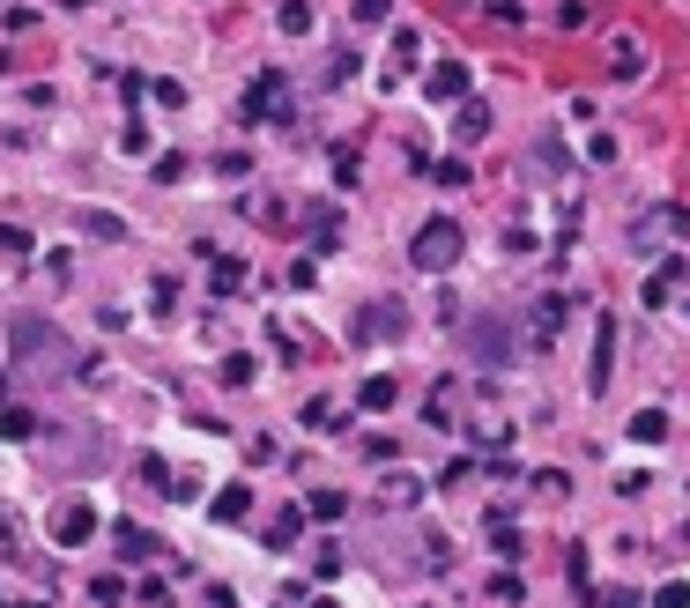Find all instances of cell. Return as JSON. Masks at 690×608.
<instances>
[{"label":"cell","instance_id":"cell-32","mask_svg":"<svg viewBox=\"0 0 690 608\" xmlns=\"http://www.w3.org/2000/svg\"><path fill=\"white\" fill-rule=\"evenodd\" d=\"M312 608H334V601H312Z\"/></svg>","mask_w":690,"mask_h":608},{"label":"cell","instance_id":"cell-4","mask_svg":"<svg viewBox=\"0 0 690 608\" xmlns=\"http://www.w3.org/2000/svg\"><path fill=\"white\" fill-rule=\"evenodd\" d=\"M246 120H290V82H282L275 68L246 90Z\"/></svg>","mask_w":690,"mask_h":608},{"label":"cell","instance_id":"cell-9","mask_svg":"<svg viewBox=\"0 0 690 608\" xmlns=\"http://www.w3.org/2000/svg\"><path fill=\"white\" fill-rule=\"evenodd\" d=\"M491 134V104L483 97H461V112H453V142L468 148V142H483Z\"/></svg>","mask_w":690,"mask_h":608},{"label":"cell","instance_id":"cell-11","mask_svg":"<svg viewBox=\"0 0 690 608\" xmlns=\"http://www.w3.org/2000/svg\"><path fill=\"white\" fill-rule=\"evenodd\" d=\"M297 535H305V512H297V505H290V512H275V519H268V549H290Z\"/></svg>","mask_w":690,"mask_h":608},{"label":"cell","instance_id":"cell-29","mask_svg":"<svg viewBox=\"0 0 690 608\" xmlns=\"http://www.w3.org/2000/svg\"><path fill=\"white\" fill-rule=\"evenodd\" d=\"M491 594H497V601H519L527 586H519V571H497V579H491Z\"/></svg>","mask_w":690,"mask_h":608},{"label":"cell","instance_id":"cell-19","mask_svg":"<svg viewBox=\"0 0 690 608\" xmlns=\"http://www.w3.org/2000/svg\"><path fill=\"white\" fill-rule=\"evenodd\" d=\"M379 497H387V505H416L423 483H416V475H387V483H379Z\"/></svg>","mask_w":690,"mask_h":608},{"label":"cell","instance_id":"cell-14","mask_svg":"<svg viewBox=\"0 0 690 608\" xmlns=\"http://www.w3.org/2000/svg\"><path fill=\"white\" fill-rule=\"evenodd\" d=\"M112 542H120V557H156V542H148L134 519H120V527H112Z\"/></svg>","mask_w":690,"mask_h":608},{"label":"cell","instance_id":"cell-18","mask_svg":"<svg viewBox=\"0 0 690 608\" xmlns=\"http://www.w3.org/2000/svg\"><path fill=\"white\" fill-rule=\"evenodd\" d=\"M246 505H253V490H246V483H230V490L216 497V519L230 527V519H246Z\"/></svg>","mask_w":690,"mask_h":608},{"label":"cell","instance_id":"cell-23","mask_svg":"<svg viewBox=\"0 0 690 608\" xmlns=\"http://www.w3.org/2000/svg\"><path fill=\"white\" fill-rule=\"evenodd\" d=\"M653 608H690V579H668V586H653Z\"/></svg>","mask_w":690,"mask_h":608},{"label":"cell","instance_id":"cell-5","mask_svg":"<svg viewBox=\"0 0 690 608\" xmlns=\"http://www.w3.org/2000/svg\"><path fill=\"white\" fill-rule=\"evenodd\" d=\"M609 371H617V319H594V364H587V393H609Z\"/></svg>","mask_w":690,"mask_h":608},{"label":"cell","instance_id":"cell-6","mask_svg":"<svg viewBox=\"0 0 690 608\" xmlns=\"http://www.w3.org/2000/svg\"><path fill=\"white\" fill-rule=\"evenodd\" d=\"M609 74H617V82H639L646 74V38L639 30H617V38H609Z\"/></svg>","mask_w":690,"mask_h":608},{"label":"cell","instance_id":"cell-1","mask_svg":"<svg viewBox=\"0 0 690 608\" xmlns=\"http://www.w3.org/2000/svg\"><path fill=\"white\" fill-rule=\"evenodd\" d=\"M461 253H468V230L453 216H431L409 238V268H423V275H445V268H461Z\"/></svg>","mask_w":690,"mask_h":608},{"label":"cell","instance_id":"cell-31","mask_svg":"<svg viewBox=\"0 0 690 608\" xmlns=\"http://www.w3.org/2000/svg\"><path fill=\"white\" fill-rule=\"evenodd\" d=\"M609 608H646V601H639V594H609Z\"/></svg>","mask_w":690,"mask_h":608},{"label":"cell","instance_id":"cell-22","mask_svg":"<svg viewBox=\"0 0 690 608\" xmlns=\"http://www.w3.org/2000/svg\"><path fill=\"white\" fill-rule=\"evenodd\" d=\"M253 371H260V364H253L246 349H238V357H223V387H253Z\"/></svg>","mask_w":690,"mask_h":608},{"label":"cell","instance_id":"cell-16","mask_svg":"<svg viewBox=\"0 0 690 608\" xmlns=\"http://www.w3.org/2000/svg\"><path fill=\"white\" fill-rule=\"evenodd\" d=\"M416 60H423V38L416 30H394V74H409ZM394 74H387V82H394Z\"/></svg>","mask_w":690,"mask_h":608},{"label":"cell","instance_id":"cell-26","mask_svg":"<svg viewBox=\"0 0 690 608\" xmlns=\"http://www.w3.org/2000/svg\"><path fill=\"white\" fill-rule=\"evenodd\" d=\"M90 238H104V245H120V238H126V223H120V216H90Z\"/></svg>","mask_w":690,"mask_h":608},{"label":"cell","instance_id":"cell-24","mask_svg":"<svg viewBox=\"0 0 690 608\" xmlns=\"http://www.w3.org/2000/svg\"><path fill=\"white\" fill-rule=\"evenodd\" d=\"M349 16H357V23H387V16H394V0H357V8H349Z\"/></svg>","mask_w":690,"mask_h":608},{"label":"cell","instance_id":"cell-21","mask_svg":"<svg viewBox=\"0 0 690 608\" xmlns=\"http://www.w3.org/2000/svg\"><path fill=\"white\" fill-rule=\"evenodd\" d=\"M38 431V415L30 409H0V439H30Z\"/></svg>","mask_w":690,"mask_h":608},{"label":"cell","instance_id":"cell-12","mask_svg":"<svg viewBox=\"0 0 690 608\" xmlns=\"http://www.w3.org/2000/svg\"><path fill=\"white\" fill-rule=\"evenodd\" d=\"M565 312H571L565 297H543V305H535V341H549V334H557V327H565Z\"/></svg>","mask_w":690,"mask_h":608},{"label":"cell","instance_id":"cell-17","mask_svg":"<svg viewBox=\"0 0 690 608\" xmlns=\"http://www.w3.org/2000/svg\"><path fill=\"white\" fill-rule=\"evenodd\" d=\"M275 23H282V38H312V8H305V0H282Z\"/></svg>","mask_w":690,"mask_h":608},{"label":"cell","instance_id":"cell-2","mask_svg":"<svg viewBox=\"0 0 690 608\" xmlns=\"http://www.w3.org/2000/svg\"><path fill=\"white\" fill-rule=\"evenodd\" d=\"M401 334H409V312H401L394 297L364 305V312H357V327H349V341H401Z\"/></svg>","mask_w":690,"mask_h":608},{"label":"cell","instance_id":"cell-13","mask_svg":"<svg viewBox=\"0 0 690 608\" xmlns=\"http://www.w3.org/2000/svg\"><path fill=\"white\" fill-rule=\"evenodd\" d=\"M342 512H349V497H342V490H320V497L305 505V519H320V527H334Z\"/></svg>","mask_w":690,"mask_h":608},{"label":"cell","instance_id":"cell-20","mask_svg":"<svg viewBox=\"0 0 690 608\" xmlns=\"http://www.w3.org/2000/svg\"><path fill=\"white\" fill-rule=\"evenodd\" d=\"M0 253H16V260H30V253H38V238H30L23 223H0Z\"/></svg>","mask_w":690,"mask_h":608},{"label":"cell","instance_id":"cell-3","mask_svg":"<svg viewBox=\"0 0 690 608\" xmlns=\"http://www.w3.org/2000/svg\"><path fill=\"white\" fill-rule=\"evenodd\" d=\"M52 542H60V549H82V542L97 535V505H82V497H68V505H52Z\"/></svg>","mask_w":690,"mask_h":608},{"label":"cell","instance_id":"cell-30","mask_svg":"<svg viewBox=\"0 0 690 608\" xmlns=\"http://www.w3.org/2000/svg\"><path fill=\"white\" fill-rule=\"evenodd\" d=\"M208 608H238L230 601V586H208Z\"/></svg>","mask_w":690,"mask_h":608},{"label":"cell","instance_id":"cell-27","mask_svg":"<svg viewBox=\"0 0 690 608\" xmlns=\"http://www.w3.org/2000/svg\"><path fill=\"white\" fill-rule=\"evenodd\" d=\"M246 282V260H216V290H238Z\"/></svg>","mask_w":690,"mask_h":608},{"label":"cell","instance_id":"cell-7","mask_svg":"<svg viewBox=\"0 0 690 608\" xmlns=\"http://www.w3.org/2000/svg\"><path fill=\"white\" fill-rule=\"evenodd\" d=\"M646 238H690V208L668 200L661 216H639V223H631V245H646Z\"/></svg>","mask_w":690,"mask_h":608},{"label":"cell","instance_id":"cell-28","mask_svg":"<svg viewBox=\"0 0 690 608\" xmlns=\"http://www.w3.org/2000/svg\"><path fill=\"white\" fill-rule=\"evenodd\" d=\"M565 490H571V483L557 475V467H543V475H535V497H565Z\"/></svg>","mask_w":690,"mask_h":608},{"label":"cell","instance_id":"cell-8","mask_svg":"<svg viewBox=\"0 0 690 608\" xmlns=\"http://www.w3.org/2000/svg\"><path fill=\"white\" fill-rule=\"evenodd\" d=\"M423 97H439V104H461V97H468V68H461V60H439V68L423 74Z\"/></svg>","mask_w":690,"mask_h":608},{"label":"cell","instance_id":"cell-10","mask_svg":"<svg viewBox=\"0 0 690 608\" xmlns=\"http://www.w3.org/2000/svg\"><path fill=\"white\" fill-rule=\"evenodd\" d=\"M401 401V379H387V371H371L364 387H357V409H371V415H387Z\"/></svg>","mask_w":690,"mask_h":608},{"label":"cell","instance_id":"cell-25","mask_svg":"<svg viewBox=\"0 0 690 608\" xmlns=\"http://www.w3.org/2000/svg\"><path fill=\"white\" fill-rule=\"evenodd\" d=\"M312 571H320V579H342V571H349V557H342V549H334V542H327V549H320V564H312Z\"/></svg>","mask_w":690,"mask_h":608},{"label":"cell","instance_id":"cell-15","mask_svg":"<svg viewBox=\"0 0 690 608\" xmlns=\"http://www.w3.org/2000/svg\"><path fill=\"white\" fill-rule=\"evenodd\" d=\"M631 439H639V445H661L668 439V415L661 409H639V415H631Z\"/></svg>","mask_w":690,"mask_h":608}]
</instances>
